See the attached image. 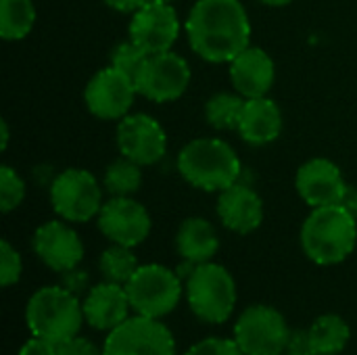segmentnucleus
Instances as JSON below:
<instances>
[{
    "mask_svg": "<svg viewBox=\"0 0 357 355\" xmlns=\"http://www.w3.org/2000/svg\"><path fill=\"white\" fill-rule=\"evenodd\" d=\"M184 29L190 48L209 63H230L251 46V19L241 0H197Z\"/></svg>",
    "mask_w": 357,
    "mask_h": 355,
    "instance_id": "1",
    "label": "nucleus"
},
{
    "mask_svg": "<svg viewBox=\"0 0 357 355\" xmlns=\"http://www.w3.org/2000/svg\"><path fill=\"white\" fill-rule=\"evenodd\" d=\"M357 245V218L343 205L314 207L301 226L303 253L318 266L345 262Z\"/></svg>",
    "mask_w": 357,
    "mask_h": 355,
    "instance_id": "2",
    "label": "nucleus"
},
{
    "mask_svg": "<svg viewBox=\"0 0 357 355\" xmlns=\"http://www.w3.org/2000/svg\"><path fill=\"white\" fill-rule=\"evenodd\" d=\"M180 176L205 192H222L236 184L243 172L236 151L222 138H195L178 155Z\"/></svg>",
    "mask_w": 357,
    "mask_h": 355,
    "instance_id": "3",
    "label": "nucleus"
},
{
    "mask_svg": "<svg viewBox=\"0 0 357 355\" xmlns=\"http://www.w3.org/2000/svg\"><path fill=\"white\" fill-rule=\"evenodd\" d=\"M25 322L33 337L61 345L79 335L86 318L79 297L65 287L54 285L38 289L29 297L25 305Z\"/></svg>",
    "mask_w": 357,
    "mask_h": 355,
    "instance_id": "4",
    "label": "nucleus"
},
{
    "mask_svg": "<svg viewBox=\"0 0 357 355\" xmlns=\"http://www.w3.org/2000/svg\"><path fill=\"white\" fill-rule=\"evenodd\" d=\"M192 314L207 324H224L236 308V282L232 274L215 264H199L184 282Z\"/></svg>",
    "mask_w": 357,
    "mask_h": 355,
    "instance_id": "5",
    "label": "nucleus"
},
{
    "mask_svg": "<svg viewBox=\"0 0 357 355\" xmlns=\"http://www.w3.org/2000/svg\"><path fill=\"white\" fill-rule=\"evenodd\" d=\"M130 305L138 316L161 320L169 316L182 299V280L176 270L161 264H144L126 285Z\"/></svg>",
    "mask_w": 357,
    "mask_h": 355,
    "instance_id": "6",
    "label": "nucleus"
},
{
    "mask_svg": "<svg viewBox=\"0 0 357 355\" xmlns=\"http://www.w3.org/2000/svg\"><path fill=\"white\" fill-rule=\"evenodd\" d=\"M50 205L69 224H84L98 218L105 201L94 174L82 167L63 169L50 184Z\"/></svg>",
    "mask_w": 357,
    "mask_h": 355,
    "instance_id": "7",
    "label": "nucleus"
},
{
    "mask_svg": "<svg viewBox=\"0 0 357 355\" xmlns=\"http://www.w3.org/2000/svg\"><path fill=\"white\" fill-rule=\"evenodd\" d=\"M291 328L272 305L247 308L234 324V341L245 355H282Z\"/></svg>",
    "mask_w": 357,
    "mask_h": 355,
    "instance_id": "8",
    "label": "nucleus"
},
{
    "mask_svg": "<svg viewBox=\"0 0 357 355\" xmlns=\"http://www.w3.org/2000/svg\"><path fill=\"white\" fill-rule=\"evenodd\" d=\"M102 355H176V339L159 320L136 314L107 333Z\"/></svg>",
    "mask_w": 357,
    "mask_h": 355,
    "instance_id": "9",
    "label": "nucleus"
},
{
    "mask_svg": "<svg viewBox=\"0 0 357 355\" xmlns=\"http://www.w3.org/2000/svg\"><path fill=\"white\" fill-rule=\"evenodd\" d=\"M190 84V65L174 50L149 54L136 77L138 94L153 103L178 100Z\"/></svg>",
    "mask_w": 357,
    "mask_h": 355,
    "instance_id": "10",
    "label": "nucleus"
},
{
    "mask_svg": "<svg viewBox=\"0 0 357 355\" xmlns=\"http://www.w3.org/2000/svg\"><path fill=\"white\" fill-rule=\"evenodd\" d=\"M136 94V82L123 71L109 65L105 69H98L90 77L84 90V103L94 117L111 121L123 119L130 113Z\"/></svg>",
    "mask_w": 357,
    "mask_h": 355,
    "instance_id": "11",
    "label": "nucleus"
},
{
    "mask_svg": "<svg viewBox=\"0 0 357 355\" xmlns=\"http://www.w3.org/2000/svg\"><path fill=\"white\" fill-rule=\"evenodd\" d=\"M117 149L121 157L138 165H155L167 153L163 126L146 113H128L117 123Z\"/></svg>",
    "mask_w": 357,
    "mask_h": 355,
    "instance_id": "12",
    "label": "nucleus"
},
{
    "mask_svg": "<svg viewBox=\"0 0 357 355\" xmlns=\"http://www.w3.org/2000/svg\"><path fill=\"white\" fill-rule=\"evenodd\" d=\"M98 230L115 245L138 247L151 234L153 220L142 203L132 197H111L98 218Z\"/></svg>",
    "mask_w": 357,
    "mask_h": 355,
    "instance_id": "13",
    "label": "nucleus"
},
{
    "mask_svg": "<svg viewBox=\"0 0 357 355\" xmlns=\"http://www.w3.org/2000/svg\"><path fill=\"white\" fill-rule=\"evenodd\" d=\"M180 17L169 2L151 0L130 19V40H134L149 54L167 52L180 36Z\"/></svg>",
    "mask_w": 357,
    "mask_h": 355,
    "instance_id": "14",
    "label": "nucleus"
},
{
    "mask_svg": "<svg viewBox=\"0 0 357 355\" xmlns=\"http://www.w3.org/2000/svg\"><path fill=\"white\" fill-rule=\"evenodd\" d=\"M33 251L40 262L52 272H69L84 259V243L65 220L44 222L33 232Z\"/></svg>",
    "mask_w": 357,
    "mask_h": 355,
    "instance_id": "15",
    "label": "nucleus"
},
{
    "mask_svg": "<svg viewBox=\"0 0 357 355\" xmlns=\"http://www.w3.org/2000/svg\"><path fill=\"white\" fill-rule=\"evenodd\" d=\"M295 188L299 197L314 209V207L339 205L347 188V182L335 161L316 157L305 161L297 169Z\"/></svg>",
    "mask_w": 357,
    "mask_h": 355,
    "instance_id": "16",
    "label": "nucleus"
},
{
    "mask_svg": "<svg viewBox=\"0 0 357 355\" xmlns=\"http://www.w3.org/2000/svg\"><path fill=\"white\" fill-rule=\"evenodd\" d=\"M86 324L98 333H111L130 318V297L123 285L107 282L92 287L82 301Z\"/></svg>",
    "mask_w": 357,
    "mask_h": 355,
    "instance_id": "17",
    "label": "nucleus"
},
{
    "mask_svg": "<svg viewBox=\"0 0 357 355\" xmlns=\"http://www.w3.org/2000/svg\"><path fill=\"white\" fill-rule=\"evenodd\" d=\"M228 73L234 90L245 98L268 96L276 80L272 56L259 46H247L228 63Z\"/></svg>",
    "mask_w": 357,
    "mask_h": 355,
    "instance_id": "18",
    "label": "nucleus"
},
{
    "mask_svg": "<svg viewBox=\"0 0 357 355\" xmlns=\"http://www.w3.org/2000/svg\"><path fill=\"white\" fill-rule=\"evenodd\" d=\"M218 218L220 222L236 234H251L264 222V201L261 197L243 182L228 186L218 192Z\"/></svg>",
    "mask_w": 357,
    "mask_h": 355,
    "instance_id": "19",
    "label": "nucleus"
},
{
    "mask_svg": "<svg viewBox=\"0 0 357 355\" xmlns=\"http://www.w3.org/2000/svg\"><path fill=\"white\" fill-rule=\"evenodd\" d=\"M282 111L270 96L247 98L243 115L238 121V134L245 142L253 146H264L274 142L282 132Z\"/></svg>",
    "mask_w": 357,
    "mask_h": 355,
    "instance_id": "20",
    "label": "nucleus"
},
{
    "mask_svg": "<svg viewBox=\"0 0 357 355\" xmlns=\"http://www.w3.org/2000/svg\"><path fill=\"white\" fill-rule=\"evenodd\" d=\"M220 249V236L205 218H188L176 232V251L182 259L192 264H207Z\"/></svg>",
    "mask_w": 357,
    "mask_h": 355,
    "instance_id": "21",
    "label": "nucleus"
},
{
    "mask_svg": "<svg viewBox=\"0 0 357 355\" xmlns=\"http://www.w3.org/2000/svg\"><path fill=\"white\" fill-rule=\"evenodd\" d=\"M307 331L316 355H339L351 339L349 324L337 314L318 316Z\"/></svg>",
    "mask_w": 357,
    "mask_h": 355,
    "instance_id": "22",
    "label": "nucleus"
},
{
    "mask_svg": "<svg viewBox=\"0 0 357 355\" xmlns=\"http://www.w3.org/2000/svg\"><path fill=\"white\" fill-rule=\"evenodd\" d=\"M36 25V6L31 0H0V36L17 42L29 36Z\"/></svg>",
    "mask_w": 357,
    "mask_h": 355,
    "instance_id": "23",
    "label": "nucleus"
},
{
    "mask_svg": "<svg viewBox=\"0 0 357 355\" xmlns=\"http://www.w3.org/2000/svg\"><path fill=\"white\" fill-rule=\"evenodd\" d=\"M140 268L138 257L134 255L132 247H123V245H111L100 253L98 259V270L102 274V278L107 282H115V285H128V280L136 274V270Z\"/></svg>",
    "mask_w": 357,
    "mask_h": 355,
    "instance_id": "24",
    "label": "nucleus"
},
{
    "mask_svg": "<svg viewBox=\"0 0 357 355\" xmlns=\"http://www.w3.org/2000/svg\"><path fill=\"white\" fill-rule=\"evenodd\" d=\"M245 96L234 94V92H218L213 94L207 105H205V117L207 123L215 130H236L243 107H245Z\"/></svg>",
    "mask_w": 357,
    "mask_h": 355,
    "instance_id": "25",
    "label": "nucleus"
},
{
    "mask_svg": "<svg viewBox=\"0 0 357 355\" xmlns=\"http://www.w3.org/2000/svg\"><path fill=\"white\" fill-rule=\"evenodd\" d=\"M142 165L134 163L128 157L113 161L102 178V186L111 197H132L142 186Z\"/></svg>",
    "mask_w": 357,
    "mask_h": 355,
    "instance_id": "26",
    "label": "nucleus"
},
{
    "mask_svg": "<svg viewBox=\"0 0 357 355\" xmlns=\"http://www.w3.org/2000/svg\"><path fill=\"white\" fill-rule=\"evenodd\" d=\"M146 59H149V52L144 48H140L134 40H126L111 50V65L115 69L123 71L126 75H130L134 82H136L138 73L142 71Z\"/></svg>",
    "mask_w": 357,
    "mask_h": 355,
    "instance_id": "27",
    "label": "nucleus"
},
{
    "mask_svg": "<svg viewBox=\"0 0 357 355\" xmlns=\"http://www.w3.org/2000/svg\"><path fill=\"white\" fill-rule=\"evenodd\" d=\"M25 199V182L23 178L10 167L2 165L0 167V209L4 213L17 209Z\"/></svg>",
    "mask_w": 357,
    "mask_h": 355,
    "instance_id": "28",
    "label": "nucleus"
},
{
    "mask_svg": "<svg viewBox=\"0 0 357 355\" xmlns=\"http://www.w3.org/2000/svg\"><path fill=\"white\" fill-rule=\"evenodd\" d=\"M21 274H23V262H21L19 251L8 241H2L0 243V285L8 289L21 280Z\"/></svg>",
    "mask_w": 357,
    "mask_h": 355,
    "instance_id": "29",
    "label": "nucleus"
},
{
    "mask_svg": "<svg viewBox=\"0 0 357 355\" xmlns=\"http://www.w3.org/2000/svg\"><path fill=\"white\" fill-rule=\"evenodd\" d=\"M184 355H245L234 339L209 337L195 343Z\"/></svg>",
    "mask_w": 357,
    "mask_h": 355,
    "instance_id": "30",
    "label": "nucleus"
},
{
    "mask_svg": "<svg viewBox=\"0 0 357 355\" xmlns=\"http://www.w3.org/2000/svg\"><path fill=\"white\" fill-rule=\"evenodd\" d=\"M282 355H316L312 339H310V331L307 328H293Z\"/></svg>",
    "mask_w": 357,
    "mask_h": 355,
    "instance_id": "31",
    "label": "nucleus"
},
{
    "mask_svg": "<svg viewBox=\"0 0 357 355\" xmlns=\"http://www.w3.org/2000/svg\"><path fill=\"white\" fill-rule=\"evenodd\" d=\"M61 287H65L69 293L82 297L86 295L92 287H90V276L88 272L79 270V268H73L69 272H63V278H61Z\"/></svg>",
    "mask_w": 357,
    "mask_h": 355,
    "instance_id": "32",
    "label": "nucleus"
},
{
    "mask_svg": "<svg viewBox=\"0 0 357 355\" xmlns=\"http://www.w3.org/2000/svg\"><path fill=\"white\" fill-rule=\"evenodd\" d=\"M56 355H102L96 343L84 337H73L61 345H56Z\"/></svg>",
    "mask_w": 357,
    "mask_h": 355,
    "instance_id": "33",
    "label": "nucleus"
},
{
    "mask_svg": "<svg viewBox=\"0 0 357 355\" xmlns=\"http://www.w3.org/2000/svg\"><path fill=\"white\" fill-rule=\"evenodd\" d=\"M19 355H56V345L52 341L31 335V339H27L19 349Z\"/></svg>",
    "mask_w": 357,
    "mask_h": 355,
    "instance_id": "34",
    "label": "nucleus"
},
{
    "mask_svg": "<svg viewBox=\"0 0 357 355\" xmlns=\"http://www.w3.org/2000/svg\"><path fill=\"white\" fill-rule=\"evenodd\" d=\"M105 2H107L109 8H113L117 13H130V15H134L136 10H140L151 0H105Z\"/></svg>",
    "mask_w": 357,
    "mask_h": 355,
    "instance_id": "35",
    "label": "nucleus"
},
{
    "mask_svg": "<svg viewBox=\"0 0 357 355\" xmlns=\"http://www.w3.org/2000/svg\"><path fill=\"white\" fill-rule=\"evenodd\" d=\"M339 205H343L351 216H356L357 218V186L347 184V188H345L343 199H341V203H339Z\"/></svg>",
    "mask_w": 357,
    "mask_h": 355,
    "instance_id": "36",
    "label": "nucleus"
},
{
    "mask_svg": "<svg viewBox=\"0 0 357 355\" xmlns=\"http://www.w3.org/2000/svg\"><path fill=\"white\" fill-rule=\"evenodd\" d=\"M197 266H199V264H192V262H186V259H182V264L176 268V274L180 276V280H182V282H186V280L192 276V272L197 270Z\"/></svg>",
    "mask_w": 357,
    "mask_h": 355,
    "instance_id": "37",
    "label": "nucleus"
},
{
    "mask_svg": "<svg viewBox=\"0 0 357 355\" xmlns=\"http://www.w3.org/2000/svg\"><path fill=\"white\" fill-rule=\"evenodd\" d=\"M0 130H2V142H0V146H2V151H4V149L8 146V123H6L4 119L0 121Z\"/></svg>",
    "mask_w": 357,
    "mask_h": 355,
    "instance_id": "38",
    "label": "nucleus"
},
{
    "mask_svg": "<svg viewBox=\"0 0 357 355\" xmlns=\"http://www.w3.org/2000/svg\"><path fill=\"white\" fill-rule=\"evenodd\" d=\"M259 2H264V4H268V6H287V4H291L293 0H259Z\"/></svg>",
    "mask_w": 357,
    "mask_h": 355,
    "instance_id": "39",
    "label": "nucleus"
},
{
    "mask_svg": "<svg viewBox=\"0 0 357 355\" xmlns=\"http://www.w3.org/2000/svg\"><path fill=\"white\" fill-rule=\"evenodd\" d=\"M161 2H169V4H172V2H174V0H161Z\"/></svg>",
    "mask_w": 357,
    "mask_h": 355,
    "instance_id": "40",
    "label": "nucleus"
}]
</instances>
